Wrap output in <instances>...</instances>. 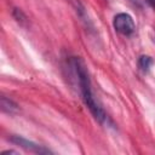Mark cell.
I'll list each match as a JSON object with an SVG mask.
<instances>
[{
	"label": "cell",
	"mask_w": 155,
	"mask_h": 155,
	"mask_svg": "<svg viewBox=\"0 0 155 155\" xmlns=\"http://www.w3.org/2000/svg\"><path fill=\"white\" fill-rule=\"evenodd\" d=\"M153 64V59L149 56H140L138 58V67L143 73H147Z\"/></svg>",
	"instance_id": "cell-6"
},
{
	"label": "cell",
	"mask_w": 155,
	"mask_h": 155,
	"mask_svg": "<svg viewBox=\"0 0 155 155\" xmlns=\"http://www.w3.org/2000/svg\"><path fill=\"white\" fill-rule=\"evenodd\" d=\"M131 1H132L133 4H136V5H139V4H140V2H139V0H131Z\"/></svg>",
	"instance_id": "cell-9"
},
{
	"label": "cell",
	"mask_w": 155,
	"mask_h": 155,
	"mask_svg": "<svg viewBox=\"0 0 155 155\" xmlns=\"http://www.w3.org/2000/svg\"><path fill=\"white\" fill-rule=\"evenodd\" d=\"M71 67H73V69L75 71V75L78 78V82H79V86H80L82 99H84L86 107L88 108V110L91 111V114L93 115V117L98 122H101V124L107 121V114L94 98L92 86H91L90 75H88V71H87V68H86L85 63L80 58L74 57V58H71Z\"/></svg>",
	"instance_id": "cell-1"
},
{
	"label": "cell",
	"mask_w": 155,
	"mask_h": 155,
	"mask_svg": "<svg viewBox=\"0 0 155 155\" xmlns=\"http://www.w3.org/2000/svg\"><path fill=\"white\" fill-rule=\"evenodd\" d=\"M145 1H147V4L149 6H151L153 8H155V0H145Z\"/></svg>",
	"instance_id": "cell-7"
},
{
	"label": "cell",
	"mask_w": 155,
	"mask_h": 155,
	"mask_svg": "<svg viewBox=\"0 0 155 155\" xmlns=\"http://www.w3.org/2000/svg\"><path fill=\"white\" fill-rule=\"evenodd\" d=\"M69 2H70V4H71V6L74 7V10H75L76 15L81 18V21H84V22L88 25V24H90V19H88V17H87V12H86V10H85L84 5H82L79 0H69Z\"/></svg>",
	"instance_id": "cell-5"
},
{
	"label": "cell",
	"mask_w": 155,
	"mask_h": 155,
	"mask_svg": "<svg viewBox=\"0 0 155 155\" xmlns=\"http://www.w3.org/2000/svg\"><path fill=\"white\" fill-rule=\"evenodd\" d=\"M5 154H17L15 150H6V151H2V155H5Z\"/></svg>",
	"instance_id": "cell-8"
},
{
	"label": "cell",
	"mask_w": 155,
	"mask_h": 155,
	"mask_svg": "<svg viewBox=\"0 0 155 155\" xmlns=\"http://www.w3.org/2000/svg\"><path fill=\"white\" fill-rule=\"evenodd\" d=\"M11 142H13L15 144L25 149L27 151H30V153H34V154H50V153H52L50 149H47V148H45L40 144H36L31 140H28V139H25L21 136H12Z\"/></svg>",
	"instance_id": "cell-3"
},
{
	"label": "cell",
	"mask_w": 155,
	"mask_h": 155,
	"mask_svg": "<svg viewBox=\"0 0 155 155\" xmlns=\"http://www.w3.org/2000/svg\"><path fill=\"white\" fill-rule=\"evenodd\" d=\"M113 25H114L115 30L122 35H131L136 29L132 17L128 13H124V12L117 13L114 17Z\"/></svg>",
	"instance_id": "cell-2"
},
{
	"label": "cell",
	"mask_w": 155,
	"mask_h": 155,
	"mask_svg": "<svg viewBox=\"0 0 155 155\" xmlns=\"http://www.w3.org/2000/svg\"><path fill=\"white\" fill-rule=\"evenodd\" d=\"M0 107H1V110L2 113H6V114H16L18 111V105L10 98L5 97V96H1L0 98Z\"/></svg>",
	"instance_id": "cell-4"
}]
</instances>
